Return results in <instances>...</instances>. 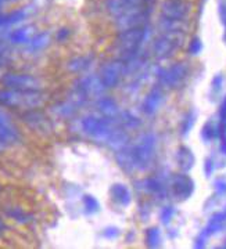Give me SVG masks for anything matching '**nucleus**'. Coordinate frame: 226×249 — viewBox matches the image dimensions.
<instances>
[{"mask_svg":"<svg viewBox=\"0 0 226 249\" xmlns=\"http://www.w3.org/2000/svg\"><path fill=\"white\" fill-rule=\"evenodd\" d=\"M153 34V28L150 24L145 27L131 28L125 31H118V35L115 37V47L118 53L121 54L119 60L122 61H129L135 58L136 55L143 53V47L150 40Z\"/></svg>","mask_w":226,"mask_h":249,"instance_id":"1","label":"nucleus"},{"mask_svg":"<svg viewBox=\"0 0 226 249\" xmlns=\"http://www.w3.org/2000/svg\"><path fill=\"white\" fill-rule=\"evenodd\" d=\"M46 94L39 91H22L14 89H0V106L4 108L37 109L45 106Z\"/></svg>","mask_w":226,"mask_h":249,"instance_id":"2","label":"nucleus"},{"mask_svg":"<svg viewBox=\"0 0 226 249\" xmlns=\"http://www.w3.org/2000/svg\"><path fill=\"white\" fill-rule=\"evenodd\" d=\"M132 152L135 157L137 172L149 170L155 162L157 150H158V137L154 132L142 133L133 144H131Z\"/></svg>","mask_w":226,"mask_h":249,"instance_id":"3","label":"nucleus"},{"mask_svg":"<svg viewBox=\"0 0 226 249\" xmlns=\"http://www.w3.org/2000/svg\"><path fill=\"white\" fill-rule=\"evenodd\" d=\"M79 126L83 134L88 136L92 142L106 144L117 126V119H109L101 115L91 114L82 118Z\"/></svg>","mask_w":226,"mask_h":249,"instance_id":"4","label":"nucleus"},{"mask_svg":"<svg viewBox=\"0 0 226 249\" xmlns=\"http://www.w3.org/2000/svg\"><path fill=\"white\" fill-rule=\"evenodd\" d=\"M158 85L164 89L179 90L185 88L190 78V64L188 61H176L170 67L158 68L155 72Z\"/></svg>","mask_w":226,"mask_h":249,"instance_id":"5","label":"nucleus"},{"mask_svg":"<svg viewBox=\"0 0 226 249\" xmlns=\"http://www.w3.org/2000/svg\"><path fill=\"white\" fill-rule=\"evenodd\" d=\"M186 34L160 32L151 43V54L158 61H167L179 52Z\"/></svg>","mask_w":226,"mask_h":249,"instance_id":"6","label":"nucleus"},{"mask_svg":"<svg viewBox=\"0 0 226 249\" xmlns=\"http://www.w3.org/2000/svg\"><path fill=\"white\" fill-rule=\"evenodd\" d=\"M3 88L22 91H39L43 89V82L35 75L24 72H6L0 76Z\"/></svg>","mask_w":226,"mask_h":249,"instance_id":"7","label":"nucleus"},{"mask_svg":"<svg viewBox=\"0 0 226 249\" xmlns=\"http://www.w3.org/2000/svg\"><path fill=\"white\" fill-rule=\"evenodd\" d=\"M151 16H153V7H137V9L128 10L124 14L113 19L117 31H125V29L145 27L150 24Z\"/></svg>","mask_w":226,"mask_h":249,"instance_id":"8","label":"nucleus"},{"mask_svg":"<svg viewBox=\"0 0 226 249\" xmlns=\"http://www.w3.org/2000/svg\"><path fill=\"white\" fill-rule=\"evenodd\" d=\"M194 190H196V183L186 172L175 173L170 178V194L179 202L188 201L189 198H191V196L194 194Z\"/></svg>","mask_w":226,"mask_h":249,"instance_id":"9","label":"nucleus"},{"mask_svg":"<svg viewBox=\"0 0 226 249\" xmlns=\"http://www.w3.org/2000/svg\"><path fill=\"white\" fill-rule=\"evenodd\" d=\"M99 76L101 82L104 83V86L107 88V90L115 89L121 85L122 79L127 76L125 62L119 58L104 62L100 68Z\"/></svg>","mask_w":226,"mask_h":249,"instance_id":"10","label":"nucleus"},{"mask_svg":"<svg viewBox=\"0 0 226 249\" xmlns=\"http://www.w3.org/2000/svg\"><path fill=\"white\" fill-rule=\"evenodd\" d=\"M74 90L89 101V100H96V98L104 96V93L107 91V88L101 82L99 75L91 73V75L82 76L76 80Z\"/></svg>","mask_w":226,"mask_h":249,"instance_id":"11","label":"nucleus"},{"mask_svg":"<svg viewBox=\"0 0 226 249\" xmlns=\"http://www.w3.org/2000/svg\"><path fill=\"white\" fill-rule=\"evenodd\" d=\"M226 227V211H219L214 213L206 224V227L200 231L197 238L194 241V248H204L207 245L208 240L218 232H221Z\"/></svg>","mask_w":226,"mask_h":249,"instance_id":"12","label":"nucleus"},{"mask_svg":"<svg viewBox=\"0 0 226 249\" xmlns=\"http://www.w3.org/2000/svg\"><path fill=\"white\" fill-rule=\"evenodd\" d=\"M139 190H142L147 196H151L157 199H165L170 196V178H165L163 175H154L140 180Z\"/></svg>","mask_w":226,"mask_h":249,"instance_id":"13","label":"nucleus"},{"mask_svg":"<svg viewBox=\"0 0 226 249\" xmlns=\"http://www.w3.org/2000/svg\"><path fill=\"white\" fill-rule=\"evenodd\" d=\"M191 10V3L188 0H164L160 7L161 17L175 21H188Z\"/></svg>","mask_w":226,"mask_h":249,"instance_id":"14","label":"nucleus"},{"mask_svg":"<svg viewBox=\"0 0 226 249\" xmlns=\"http://www.w3.org/2000/svg\"><path fill=\"white\" fill-rule=\"evenodd\" d=\"M165 103V89L160 85H155L146 93L140 104V111L146 116H155Z\"/></svg>","mask_w":226,"mask_h":249,"instance_id":"15","label":"nucleus"},{"mask_svg":"<svg viewBox=\"0 0 226 249\" xmlns=\"http://www.w3.org/2000/svg\"><path fill=\"white\" fill-rule=\"evenodd\" d=\"M21 140V133L19 127L13 122L10 114L4 109V107L0 106V142L3 144L14 145Z\"/></svg>","mask_w":226,"mask_h":249,"instance_id":"16","label":"nucleus"},{"mask_svg":"<svg viewBox=\"0 0 226 249\" xmlns=\"http://www.w3.org/2000/svg\"><path fill=\"white\" fill-rule=\"evenodd\" d=\"M157 0H106V10L113 18L124 14L125 11L137 7H153Z\"/></svg>","mask_w":226,"mask_h":249,"instance_id":"17","label":"nucleus"},{"mask_svg":"<svg viewBox=\"0 0 226 249\" xmlns=\"http://www.w3.org/2000/svg\"><path fill=\"white\" fill-rule=\"evenodd\" d=\"M94 107L97 109L99 115L109 118V119H117L119 112H121L117 101L113 97H107V96H101V97L96 98Z\"/></svg>","mask_w":226,"mask_h":249,"instance_id":"18","label":"nucleus"},{"mask_svg":"<svg viewBox=\"0 0 226 249\" xmlns=\"http://www.w3.org/2000/svg\"><path fill=\"white\" fill-rule=\"evenodd\" d=\"M22 119L28 126H31L32 129L39 130V132H47L50 129V122H49L47 116L43 112L38 111V108L37 109H27L25 114L22 115Z\"/></svg>","mask_w":226,"mask_h":249,"instance_id":"19","label":"nucleus"},{"mask_svg":"<svg viewBox=\"0 0 226 249\" xmlns=\"http://www.w3.org/2000/svg\"><path fill=\"white\" fill-rule=\"evenodd\" d=\"M175 160H176V165L181 169V172H186V173H189L190 170L194 168V165H196L194 152L188 145H181L176 150Z\"/></svg>","mask_w":226,"mask_h":249,"instance_id":"20","label":"nucleus"},{"mask_svg":"<svg viewBox=\"0 0 226 249\" xmlns=\"http://www.w3.org/2000/svg\"><path fill=\"white\" fill-rule=\"evenodd\" d=\"M115 160H117L118 166L124 172H127V173H135V172H137L131 142L128 144L127 147H124L122 150L115 152Z\"/></svg>","mask_w":226,"mask_h":249,"instance_id":"21","label":"nucleus"},{"mask_svg":"<svg viewBox=\"0 0 226 249\" xmlns=\"http://www.w3.org/2000/svg\"><path fill=\"white\" fill-rule=\"evenodd\" d=\"M110 196L115 204L122 206V208H127L132 204V193H131L129 187L122 184V183H115L111 186Z\"/></svg>","mask_w":226,"mask_h":249,"instance_id":"22","label":"nucleus"},{"mask_svg":"<svg viewBox=\"0 0 226 249\" xmlns=\"http://www.w3.org/2000/svg\"><path fill=\"white\" fill-rule=\"evenodd\" d=\"M129 142H131V137H129V134H128V130H125L124 127H121V126L117 124L114 132L111 133L109 142H106V144L109 145L113 151L117 152L119 151V150H122L124 147H127L128 144H129Z\"/></svg>","mask_w":226,"mask_h":249,"instance_id":"23","label":"nucleus"},{"mask_svg":"<svg viewBox=\"0 0 226 249\" xmlns=\"http://www.w3.org/2000/svg\"><path fill=\"white\" fill-rule=\"evenodd\" d=\"M50 43H52V36L49 32L35 34L25 45V50L28 53H39V52H43L45 49H47Z\"/></svg>","mask_w":226,"mask_h":249,"instance_id":"24","label":"nucleus"},{"mask_svg":"<svg viewBox=\"0 0 226 249\" xmlns=\"http://www.w3.org/2000/svg\"><path fill=\"white\" fill-rule=\"evenodd\" d=\"M34 35H35V28L27 25V27H19L16 28L14 31H10L7 39H9L10 45H27L29 39Z\"/></svg>","mask_w":226,"mask_h":249,"instance_id":"25","label":"nucleus"},{"mask_svg":"<svg viewBox=\"0 0 226 249\" xmlns=\"http://www.w3.org/2000/svg\"><path fill=\"white\" fill-rule=\"evenodd\" d=\"M158 29H160V32L186 34V31H188V21H175V19H168V18L160 16Z\"/></svg>","mask_w":226,"mask_h":249,"instance_id":"26","label":"nucleus"},{"mask_svg":"<svg viewBox=\"0 0 226 249\" xmlns=\"http://www.w3.org/2000/svg\"><path fill=\"white\" fill-rule=\"evenodd\" d=\"M94 61L93 55L91 54H85V55H79L71 58L70 61L67 62V70L73 73H79V72L88 71L92 67V64Z\"/></svg>","mask_w":226,"mask_h":249,"instance_id":"27","label":"nucleus"},{"mask_svg":"<svg viewBox=\"0 0 226 249\" xmlns=\"http://www.w3.org/2000/svg\"><path fill=\"white\" fill-rule=\"evenodd\" d=\"M117 124L125 130H136L142 126V119L131 111H121L117 118Z\"/></svg>","mask_w":226,"mask_h":249,"instance_id":"28","label":"nucleus"},{"mask_svg":"<svg viewBox=\"0 0 226 249\" xmlns=\"http://www.w3.org/2000/svg\"><path fill=\"white\" fill-rule=\"evenodd\" d=\"M218 133H219V124H215L212 119H208L201 127L200 137L206 144H209L214 140H218Z\"/></svg>","mask_w":226,"mask_h":249,"instance_id":"29","label":"nucleus"},{"mask_svg":"<svg viewBox=\"0 0 226 249\" xmlns=\"http://www.w3.org/2000/svg\"><path fill=\"white\" fill-rule=\"evenodd\" d=\"M197 121V112L194 109H189L181 121V126H179V133L182 137H188L190 132L193 130L194 124Z\"/></svg>","mask_w":226,"mask_h":249,"instance_id":"30","label":"nucleus"},{"mask_svg":"<svg viewBox=\"0 0 226 249\" xmlns=\"http://www.w3.org/2000/svg\"><path fill=\"white\" fill-rule=\"evenodd\" d=\"M4 212L10 219H13L14 222L19 223V224H29L32 222V216L25 212L24 209H21L19 206H7L4 209Z\"/></svg>","mask_w":226,"mask_h":249,"instance_id":"31","label":"nucleus"},{"mask_svg":"<svg viewBox=\"0 0 226 249\" xmlns=\"http://www.w3.org/2000/svg\"><path fill=\"white\" fill-rule=\"evenodd\" d=\"M145 242L146 247L149 248H160L163 244V234L158 227H149L145 232Z\"/></svg>","mask_w":226,"mask_h":249,"instance_id":"32","label":"nucleus"},{"mask_svg":"<svg viewBox=\"0 0 226 249\" xmlns=\"http://www.w3.org/2000/svg\"><path fill=\"white\" fill-rule=\"evenodd\" d=\"M76 109H78V107L74 104L73 101L71 100H67L64 103H60L58 106H56L55 112L60 118H71V116L75 115Z\"/></svg>","mask_w":226,"mask_h":249,"instance_id":"33","label":"nucleus"},{"mask_svg":"<svg viewBox=\"0 0 226 249\" xmlns=\"http://www.w3.org/2000/svg\"><path fill=\"white\" fill-rule=\"evenodd\" d=\"M82 204H83V209L88 214H94L100 211V202L97 201V198H94L93 196H83L82 198Z\"/></svg>","mask_w":226,"mask_h":249,"instance_id":"34","label":"nucleus"},{"mask_svg":"<svg viewBox=\"0 0 226 249\" xmlns=\"http://www.w3.org/2000/svg\"><path fill=\"white\" fill-rule=\"evenodd\" d=\"M224 85H225V76H224V73H217L212 78L211 85H209V93H211V96L212 97H219V94L224 90Z\"/></svg>","mask_w":226,"mask_h":249,"instance_id":"35","label":"nucleus"},{"mask_svg":"<svg viewBox=\"0 0 226 249\" xmlns=\"http://www.w3.org/2000/svg\"><path fill=\"white\" fill-rule=\"evenodd\" d=\"M204 49V45H203V40L200 39L199 36H193L189 40V45H188V54L191 55V57H197L201 54Z\"/></svg>","mask_w":226,"mask_h":249,"instance_id":"36","label":"nucleus"},{"mask_svg":"<svg viewBox=\"0 0 226 249\" xmlns=\"http://www.w3.org/2000/svg\"><path fill=\"white\" fill-rule=\"evenodd\" d=\"M175 214H176L175 206L173 205H165V206H163L161 212H160V222L163 223L164 226H168L173 220Z\"/></svg>","mask_w":226,"mask_h":249,"instance_id":"37","label":"nucleus"},{"mask_svg":"<svg viewBox=\"0 0 226 249\" xmlns=\"http://www.w3.org/2000/svg\"><path fill=\"white\" fill-rule=\"evenodd\" d=\"M203 170H204V176L207 178H212V175L215 173L217 170V162L212 157H207L204 160V166H203Z\"/></svg>","mask_w":226,"mask_h":249,"instance_id":"38","label":"nucleus"},{"mask_svg":"<svg viewBox=\"0 0 226 249\" xmlns=\"http://www.w3.org/2000/svg\"><path fill=\"white\" fill-rule=\"evenodd\" d=\"M214 190H215V194L219 196H226V178L225 176H221L214 180Z\"/></svg>","mask_w":226,"mask_h":249,"instance_id":"39","label":"nucleus"},{"mask_svg":"<svg viewBox=\"0 0 226 249\" xmlns=\"http://www.w3.org/2000/svg\"><path fill=\"white\" fill-rule=\"evenodd\" d=\"M11 50H10V45L7 42H4L3 39H0V62L4 64L10 60L11 55Z\"/></svg>","mask_w":226,"mask_h":249,"instance_id":"40","label":"nucleus"},{"mask_svg":"<svg viewBox=\"0 0 226 249\" xmlns=\"http://www.w3.org/2000/svg\"><path fill=\"white\" fill-rule=\"evenodd\" d=\"M121 234V230L115 227V226H109V227H106L104 230H103V235H104V238H107V240H115L118 235Z\"/></svg>","mask_w":226,"mask_h":249,"instance_id":"41","label":"nucleus"},{"mask_svg":"<svg viewBox=\"0 0 226 249\" xmlns=\"http://www.w3.org/2000/svg\"><path fill=\"white\" fill-rule=\"evenodd\" d=\"M218 14L221 22L226 24V0H218Z\"/></svg>","mask_w":226,"mask_h":249,"instance_id":"42","label":"nucleus"},{"mask_svg":"<svg viewBox=\"0 0 226 249\" xmlns=\"http://www.w3.org/2000/svg\"><path fill=\"white\" fill-rule=\"evenodd\" d=\"M71 35V31L68 29V28H61V29H58V32H57V35H56V39H57V42H65L68 37Z\"/></svg>","mask_w":226,"mask_h":249,"instance_id":"43","label":"nucleus"},{"mask_svg":"<svg viewBox=\"0 0 226 249\" xmlns=\"http://www.w3.org/2000/svg\"><path fill=\"white\" fill-rule=\"evenodd\" d=\"M219 119H226V96L221 103V107H219Z\"/></svg>","mask_w":226,"mask_h":249,"instance_id":"44","label":"nucleus"},{"mask_svg":"<svg viewBox=\"0 0 226 249\" xmlns=\"http://www.w3.org/2000/svg\"><path fill=\"white\" fill-rule=\"evenodd\" d=\"M6 229H7L6 223H4V220H3V219L0 217V234H1V232L6 231Z\"/></svg>","mask_w":226,"mask_h":249,"instance_id":"45","label":"nucleus"},{"mask_svg":"<svg viewBox=\"0 0 226 249\" xmlns=\"http://www.w3.org/2000/svg\"><path fill=\"white\" fill-rule=\"evenodd\" d=\"M10 1H13V0H0V9L4 6V4H7V3H10Z\"/></svg>","mask_w":226,"mask_h":249,"instance_id":"46","label":"nucleus"},{"mask_svg":"<svg viewBox=\"0 0 226 249\" xmlns=\"http://www.w3.org/2000/svg\"><path fill=\"white\" fill-rule=\"evenodd\" d=\"M6 148H7V145H6V144H3V142H0V152H3V151H4V150H6Z\"/></svg>","mask_w":226,"mask_h":249,"instance_id":"47","label":"nucleus"},{"mask_svg":"<svg viewBox=\"0 0 226 249\" xmlns=\"http://www.w3.org/2000/svg\"><path fill=\"white\" fill-rule=\"evenodd\" d=\"M224 27H225V34H224V42H225V43H226V24H225V25H224Z\"/></svg>","mask_w":226,"mask_h":249,"instance_id":"48","label":"nucleus"},{"mask_svg":"<svg viewBox=\"0 0 226 249\" xmlns=\"http://www.w3.org/2000/svg\"><path fill=\"white\" fill-rule=\"evenodd\" d=\"M1 67H3V64H1V62H0V70H1Z\"/></svg>","mask_w":226,"mask_h":249,"instance_id":"49","label":"nucleus"}]
</instances>
